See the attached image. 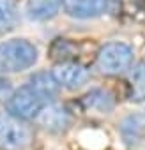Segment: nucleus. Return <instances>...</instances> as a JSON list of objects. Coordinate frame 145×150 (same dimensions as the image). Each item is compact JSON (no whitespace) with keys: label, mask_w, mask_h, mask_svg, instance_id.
<instances>
[{"label":"nucleus","mask_w":145,"mask_h":150,"mask_svg":"<svg viewBox=\"0 0 145 150\" xmlns=\"http://www.w3.org/2000/svg\"><path fill=\"white\" fill-rule=\"evenodd\" d=\"M37 62V48L27 39H11L0 44V74L21 72Z\"/></svg>","instance_id":"1"},{"label":"nucleus","mask_w":145,"mask_h":150,"mask_svg":"<svg viewBox=\"0 0 145 150\" xmlns=\"http://www.w3.org/2000/svg\"><path fill=\"white\" fill-rule=\"evenodd\" d=\"M133 48L126 42L113 41L106 42L96 57V67L101 74L106 76H119V74L126 72L131 64H133Z\"/></svg>","instance_id":"2"},{"label":"nucleus","mask_w":145,"mask_h":150,"mask_svg":"<svg viewBox=\"0 0 145 150\" xmlns=\"http://www.w3.org/2000/svg\"><path fill=\"white\" fill-rule=\"evenodd\" d=\"M48 104V101L30 85H23L16 88L6 103L7 113L20 120H36V117L41 113V110Z\"/></svg>","instance_id":"3"},{"label":"nucleus","mask_w":145,"mask_h":150,"mask_svg":"<svg viewBox=\"0 0 145 150\" xmlns=\"http://www.w3.org/2000/svg\"><path fill=\"white\" fill-rule=\"evenodd\" d=\"M32 141V131L23 120L0 115V148L2 150H25Z\"/></svg>","instance_id":"4"},{"label":"nucleus","mask_w":145,"mask_h":150,"mask_svg":"<svg viewBox=\"0 0 145 150\" xmlns=\"http://www.w3.org/2000/svg\"><path fill=\"white\" fill-rule=\"evenodd\" d=\"M51 74L55 81L58 83V87L69 88V90H76L80 87H83L89 81L90 72L85 65L78 64V62H58L53 69Z\"/></svg>","instance_id":"5"},{"label":"nucleus","mask_w":145,"mask_h":150,"mask_svg":"<svg viewBox=\"0 0 145 150\" xmlns=\"http://www.w3.org/2000/svg\"><path fill=\"white\" fill-rule=\"evenodd\" d=\"M36 122L51 132H60L69 125V113L64 106L57 103H48L36 117Z\"/></svg>","instance_id":"6"},{"label":"nucleus","mask_w":145,"mask_h":150,"mask_svg":"<svg viewBox=\"0 0 145 150\" xmlns=\"http://www.w3.org/2000/svg\"><path fill=\"white\" fill-rule=\"evenodd\" d=\"M108 0H64V11L78 20L96 18L104 13Z\"/></svg>","instance_id":"7"},{"label":"nucleus","mask_w":145,"mask_h":150,"mask_svg":"<svg viewBox=\"0 0 145 150\" xmlns=\"http://www.w3.org/2000/svg\"><path fill=\"white\" fill-rule=\"evenodd\" d=\"M64 0H27V14L30 20L46 21L58 14Z\"/></svg>","instance_id":"8"},{"label":"nucleus","mask_w":145,"mask_h":150,"mask_svg":"<svg viewBox=\"0 0 145 150\" xmlns=\"http://www.w3.org/2000/svg\"><path fill=\"white\" fill-rule=\"evenodd\" d=\"M127 83H129V99L134 103L145 101V60L131 67Z\"/></svg>","instance_id":"9"},{"label":"nucleus","mask_w":145,"mask_h":150,"mask_svg":"<svg viewBox=\"0 0 145 150\" xmlns=\"http://www.w3.org/2000/svg\"><path fill=\"white\" fill-rule=\"evenodd\" d=\"M28 85H30L32 88H36L48 103H51V99H53V97L57 96V92H58V83L55 81L53 74H51V72H44V71L32 74L30 80H28Z\"/></svg>","instance_id":"10"},{"label":"nucleus","mask_w":145,"mask_h":150,"mask_svg":"<svg viewBox=\"0 0 145 150\" xmlns=\"http://www.w3.org/2000/svg\"><path fill=\"white\" fill-rule=\"evenodd\" d=\"M20 11L16 0H0V35H4L18 25Z\"/></svg>","instance_id":"11"},{"label":"nucleus","mask_w":145,"mask_h":150,"mask_svg":"<svg viewBox=\"0 0 145 150\" xmlns=\"http://www.w3.org/2000/svg\"><path fill=\"white\" fill-rule=\"evenodd\" d=\"M87 103H89L90 108H97V110H101V111H106V110L112 108L110 97H108V94L103 92V90H94V92H90V94L87 96Z\"/></svg>","instance_id":"12"}]
</instances>
